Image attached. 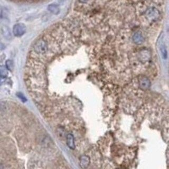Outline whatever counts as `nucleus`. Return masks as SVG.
Instances as JSON below:
<instances>
[{"label": "nucleus", "mask_w": 169, "mask_h": 169, "mask_svg": "<svg viewBox=\"0 0 169 169\" xmlns=\"http://www.w3.org/2000/svg\"><path fill=\"white\" fill-rule=\"evenodd\" d=\"M67 144L68 147L72 150L75 149V138L72 134H68L66 137Z\"/></svg>", "instance_id": "20e7f679"}, {"label": "nucleus", "mask_w": 169, "mask_h": 169, "mask_svg": "<svg viewBox=\"0 0 169 169\" xmlns=\"http://www.w3.org/2000/svg\"><path fill=\"white\" fill-rule=\"evenodd\" d=\"M48 10L50 11L51 13L55 15H58L59 14L60 12V10L59 6L57 4H54V3L49 4L48 6Z\"/></svg>", "instance_id": "6e6552de"}, {"label": "nucleus", "mask_w": 169, "mask_h": 169, "mask_svg": "<svg viewBox=\"0 0 169 169\" xmlns=\"http://www.w3.org/2000/svg\"><path fill=\"white\" fill-rule=\"evenodd\" d=\"M17 96L19 98L20 100H22L23 102H25L27 101V99L25 98V96L22 94L21 93H18L17 94Z\"/></svg>", "instance_id": "f8f14e48"}, {"label": "nucleus", "mask_w": 169, "mask_h": 169, "mask_svg": "<svg viewBox=\"0 0 169 169\" xmlns=\"http://www.w3.org/2000/svg\"><path fill=\"white\" fill-rule=\"evenodd\" d=\"M8 75V70L6 66H0V77L1 78H6Z\"/></svg>", "instance_id": "9d476101"}, {"label": "nucleus", "mask_w": 169, "mask_h": 169, "mask_svg": "<svg viewBox=\"0 0 169 169\" xmlns=\"http://www.w3.org/2000/svg\"><path fill=\"white\" fill-rule=\"evenodd\" d=\"M139 86L142 90H147L151 87V81L148 78L143 76L140 79Z\"/></svg>", "instance_id": "7ed1b4c3"}, {"label": "nucleus", "mask_w": 169, "mask_h": 169, "mask_svg": "<svg viewBox=\"0 0 169 169\" xmlns=\"http://www.w3.org/2000/svg\"><path fill=\"white\" fill-rule=\"evenodd\" d=\"M147 15L150 19H156L159 16V12L156 9L151 8L147 10Z\"/></svg>", "instance_id": "39448f33"}, {"label": "nucleus", "mask_w": 169, "mask_h": 169, "mask_svg": "<svg viewBox=\"0 0 169 169\" xmlns=\"http://www.w3.org/2000/svg\"><path fill=\"white\" fill-rule=\"evenodd\" d=\"M64 1V0H59V2H63Z\"/></svg>", "instance_id": "4468645a"}, {"label": "nucleus", "mask_w": 169, "mask_h": 169, "mask_svg": "<svg viewBox=\"0 0 169 169\" xmlns=\"http://www.w3.org/2000/svg\"><path fill=\"white\" fill-rule=\"evenodd\" d=\"M33 49L38 54H44L48 51V44L43 39H39L34 44Z\"/></svg>", "instance_id": "f257e3e1"}, {"label": "nucleus", "mask_w": 169, "mask_h": 169, "mask_svg": "<svg viewBox=\"0 0 169 169\" xmlns=\"http://www.w3.org/2000/svg\"><path fill=\"white\" fill-rule=\"evenodd\" d=\"M1 85V80H0V86Z\"/></svg>", "instance_id": "2eb2a0df"}, {"label": "nucleus", "mask_w": 169, "mask_h": 169, "mask_svg": "<svg viewBox=\"0 0 169 169\" xmlns=\"http://www.w3.org/2000/svg\"><path fill=\"white\" fill-rule=\"evenodd\" d=\"M90 163V158L88 156L83 155L81 156L80 159V165L83 169L87 168Z\"/></svg>", "instance_id": "423d86ee"}, {"label": "nucleus", "mask_w": 169, "mask_h": 169, "mask_svg": "<svg viewBox=\"0 0 169 169\" xmlns=\"http://www.w3.org/2000/svg\"><path fill=\"white\" fill-rule=\"evenodd\" d=\"M6 67L8 69V70L10 71H12L14 68V65L13 61L11 60H8L6 61Z\"/></svg>", "instance_id": "9b49d317"}, {"label": "nucleus", "mask_w": 169, "mask_h": 169, "mask_svg": "<svg viewBox=\"0 0 169 169\" xmlns=\"http://www.w3.org/2000/svg\"><path fill=\"white\" fill-rule=\"evenodd\" d=\"M160 45V51H161L162 56L164 59H166L168 58V51L166 49V46L164 44V42L163 40H161Z\"/></svg>", "instance_id": "1a4fd4ad"}, {"label": "nucleus", "mask_w": 169, "mask_h": 169, "mask_svg": "<svg viewBox=\"0 0 169 169\" xmlns=\"http://www.w3.org/2000/svg\"><path fill=\"white\" fill-rule=\"evenodd\" d=\"M27 28L25 24L22 23H17L15 25L13 28V33L14 36L20 37L24 35L26 32Z\"/></svg>", "instance_id": "f03ea898"}, {"label": "nucleus", "mask_w": 169, "mask_h": 169, "mask_svg": "<svg viewBox=\"0 0 169 169\" xmlns=\"http://www.w3.org/2000/svg\"><path fill=\"white\" fill-rule=\"evenodd\" d=\"M89 0H79V1L81 3H86Z\"/></svg>", "instance_id": "ddd939ff"}, {"label": "nucleus", "mask_w": 169, "mask_h": 169, "mask_svg": "<svg viewBox=\"0 0 169 169\" xmlns=\"http://www.w3.org/2000/svg\"><path fill=\"white\" fill-rule=\"evenodd\" d=\"M133 40L135 43L141 44L144 42V38L141 33L137 32L134 33L133 36Z\"/></svg>", "instance_id": "0eeeda50"}]
</instances>
